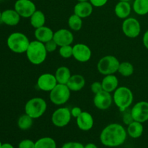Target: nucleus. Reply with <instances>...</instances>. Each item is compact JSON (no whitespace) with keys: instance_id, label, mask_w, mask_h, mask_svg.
I'll use <instances>...</instances> for the list:
<instances>
[{"instance_id":"6e6552de","label":"nucleus","mask_w":148,"mask_h":148,"mask_svg":"<svg viewBox=\"0 0 148 148\" xmlns=\"http://www.w3.org/2000/svg\"><path fill=\"white\" fill-rule=\"evenodd\" d=\"M72 117L70 110L66 107H62L57 108L52 114L51 121L55 127L62 128L69 124Z\"/></svg>"},{"instance_id":"7ed1b4c3","label":"nucleus","mask_w":148,"mask_h":148,"mask_svg":"<svg viewBox=\"0 0 148 148\" xmlns=\"http://www.w3.org/2000/svg\"><path fill=\"white\" fill-rule=\"evenodd\" d=\"M30 41L23 33L14 32L8 36L7 45L11 51L15 53H26Z\"/></svg>"},{"instance_id":"1a4fd4ad","label":"nucleus","mask_w":148,"mask_h":148,"mask_svg":"<svg viewBox=\"0 0 148 148\" xmlns=\"http://www.w3.org/2000/svg\"><path fill=\"white\" fill-rule=\"evenodd\" d=\"M122 31L127 37L135 38L141 33V25L138 20L134 17H127L122 23Z\"/></svg>"},{"instance_id":"6ab92c4d","label":"nucleus","mask_w":148,"mask_h":148,"mask_svg":"<svg viewBox=\"0 0 148 148\" xmlns=\"http://www.w3.org/2000/svg\"><path fill=\"white\" fill-rule=\"evenodd\" d=\"M54 33L50 27L47 26H42V27L36 28L35 30V37L36 39L41 43H46L49 40H52Z\"/></svg>"},{"instance_id":"ea45409f","label":"nucleus","mask_w":148,"mask_h":148,"mask_svg":"<svg viewBox=\"0 0 148 148\" xmlns=\"http://www.w3.org/2000/svg\"><path fill=\"white\" fill-rule=\"evenodd\" d=\"M84 148H98V147L94 143H88L84 146Z\"/></svg>"},{"instance_id":"aec40b11","label":"nucleus","mask_w":148,"mask_h":148,"mask_svg":"<svg viewBox=\"0 0 148 148\" xmlns=\"http://www.w3.org/2000/svg\"><path fill=\"white\" fill-rule=\"evenodd\" d=\"M132 12V6L129 1H119L115 6L114 12L117 17L125 20L130 15Z\"/></svg>"},{"instance_id":"cd10ccee","label":"nucleus","mask_w":148,"mask_h":148,"mask_svg":"<svg viewBox=\"0 0 148 148\" xmlns=\"http://www.w3.org/2000/svg\"><path fill=\"white\" fill-rule=\"evenodd\" d=\"M33 124V119L25 114L20 116L17 120V126L21 130H27L31 128Z\"/></svg>"},{"instance_id":"7c9ffc66","label":"nucleus","mask_w":148,"mask_h":148,"mask_svg":"<svg viewBox=\"0 0 148 148\" xmlns=\"http://www.w3.org/2000/svg\"><path fill=\"white\" fill-rule=\"evenodd\" d=\"M59 55L64 59H69L73 56V46L71 45L61 46L59 50Z\"/></svg>"},{"instance_id":"f257e3e1","label":"nucleus","mask_w":148,"mask_h":148,"mask_svg":"<svg viewBox=\"0 0 148 148\" xmlns=\"http://www.w3.org/2000/svg\"><path fill=\"white\" fill-rule=\"evenodd\" d=\"M127 136V130L122 125L113 123L108 124L102 130L100 134V140L106 147H116L125 143Z\"/></svg>"},{"instance_id":"4be33fe9","label":"nucleus","mask_w":148,"mask_h":148,"mask_svg":"<svg viewBox=\"0 0 148 148\" xmlns=\"http://www.w3.org/2000/svg\"><path fill=\"white\" fill-rule=\"evenodd\" d=\"M66 85L71 91L77 92L84 88L85 85V79L84 77L80 75H72Z\"/></svg>"},{"instance_id":"c9c22d12","label":"nucleus","mask_w":148,"mask_h":148,"mask_svg":"<svg viewBox=\"0 0 148 148\" xmlns=\"http://www.w3.org/2000/svg\"><path fill=\"white\" fill-rule=\"evenodd\" d=\"M83 145L77 142H69L63 145L62 148H84Z\"/></svg>"},{"instance_id":"a211bd4d","label":"nucleus","mask_w":148,"mask_h":148,"mask_svg":"<svg viewBox=\"0 0 148 148\" xmlns=\"http://www.w3.org/2000/svg\"><path fill=\"white\" fill-rule=\"evenodd\" d=\"M93 6L89 1H78L74 7V13L82 19L86 18L92 14Z\"/></svg>"},{"instance_id":"f8f14e48","label":"nucleus","mask_w":148,"mask_h":148,"mask_svg":"<svg viewBox=\"0 0 148 148\" xmlns=\"http://www.w3.org/2000/svg\"><path fill=\"white\" fill-rule=\"evenodd\" d=\"M57 81L54 75L50 73L42 74L37 80V86L40 90L50 92L57 85Z\"/></svg>"},{"instance_id":"9b49d317","label":"nucleus","mask_w":148,"mask_h":148,"mask_svg":"<svg viewBox=\"0 0 148 148\" xmlns=\"http://www.w3.org/2000/svg\"><path fill=\"white\" fill-rule=\"evenodd\" d=\"M134 121L145 123L148 121V102L140 101L134 104L131 109Z\"/></svg>"},{"instance_id":"a19ab883","label":"nucleus","mask_w":148,"mask_h":148,"mask_svg":"<svg viewBox=\"0 0 148 148\" xmlns=\"http://www.w3.org/2000/svg\"><path fill=\"white\" fill-rule=\"evenodd\" d=\"M1 148H14L12 145H11L10 143H4L1 145Z\"/></svg>"},{"instance_id":"dca6fc26","label":"nucleus","mask_w":148,"mask_h":148,"mask_svg":"<svg viewBox=\"0 0 148 148\" xmlns=\"http://www.w3.org/2000/svg\"><path fill=\"white\" fill-rule=\"evenodd\" d=\"M77 126L82 131H89L93 127L94 119L90 113L82 111L80 115L76 119Z\"/></svg>"},{"instance_id":"f704fd0d","label":"nucleus","mask_w":148,"mask_h":148,"mask_svg":"<svg viewBox=\"0 0 148 148\" xmlns=\"http://www.w3.org/2000/svg\"><path fill=\"white\" fill-rule=\"evenodd\" d=\"M90 89L91 91H92L95 95V94L98 93V92H100L101 91L103 90L102 84L100 82H94L91 85Z\"/></svg>"},{"instance_id":"37998d69","label":"nucleus","mask_w":148,"mask_h":148,"mask_svg":"<svg viewBox=\"0 0 148 148\" xmlns=\"http://www.w3.org/2000/svg\"><path fill=\"white\" fill-rule=\"evenodd\" d=\"M119 1H130V0H119Z\"/></svg>"},{"instance_id":"79ce46f5","label":"nucleus","mask_w":148,"mask_h":148,"mask_svg":"<svg viewBox=\"0 0 148 148\" xmlns=\"http://www.w3.org/2000/svg\"><path fill=\"white\" fill-rule=\"evenodd\" d=\"M78 1H89V0H77Z\"/></svg>"},{"instance_id":"423d86ee","label":"nucleus","mask_w":148,"mask_h":148,"mask_svg":"<svg viewBox=\"0 0 148 148\" xmlns=\"http://www.w3.org/2000/svg\"><path fill=\"white\" fill-rule=\"evenodd\" d=\"M119 64L120 62L116 56L108 55L100 59L97 64V68L101 75L106 76L108 75H114L116 72H118Z\"/></svg>"},{"instance_id":"39448f33","label":"nucleus","mask_w":148,"mask_h":148,"mask_svg":"<svg viewBox=\"0 0 148 148\" xmlns=\"http://www.w3.org/2000/svg\"><path fill=\"white\" fill-rule=\"evenodd\" d=\"M47 109V103L46 101L41 98H31L25 106V112L33 119L41 117Z\"/></svg>"},{"instance_id":"ddd939ff","label":"nucleus","mask_w":148,"mask_h":148,"mask_svg":"<svg viewBox=\"0 0 148 148\" xmlns=\"http://www.w3.org/2000/svg\"><path fill=\"white\" fill-rule=\"evenodd\" d=\"M92 56V51L88 46L84 43H77L73 46V57L77 62H87Z\"/></svg>"},{"instance_id":"a878e982","label":"nucleus","mask_w":148,"mask_h":148,"mask_svg":"<svg viewBox=\"0 0 148 148\" xmlns=\"http://www.w3.org/2000/svg\"><path fill=\"white\" fill-rule=\"evenodd\" d=\"M132 9L136 14L145 15L148 14V0H134Z\"/></svg>"},{"instance_id":"c756f323","label":"nucleus","mask_w":148,"mask_h":148,"mask_svg":"<svg viewBox=\"0 0 148 148\" xmlns=\"http://www.w3.org/2000/svg\"><path fill=\"white\" fill-rule=\"evenodd\" d=\"M134 66L129 62H120L118 72L124 77H130L134 73Z\"/></svg>"},{"instance_id":"4c0bfd02","label":"nucleus","mask_w":148,"mask_h":148,"mask_svg":"<svg viewBox=\"0 0 148 148\" xmlns=\"http://www.w3.org/2000/svg\"><path fill=\"white\" fill-rule=\"evenodd\" d=\"M71 114H72V117H75V118H77L79 115L81 114V113L82 112V109H81L79 107L75 106L72 108V109L71 110Z\"/></svg>"},{"instance_id":"b1692460","label":"nucleus","mask_w":148,"mask_h":148,"mask_svg":"<svg viewBox=\"0 0 148 148\" xmlns=\"http://www.w3.org/2000/svg\"><path fill=\"white\" fill-rule=\"evenodd\" d=\"M54 75L56 81H57V83L64 84V85H66L72 76L70 69L67 66H62L58 68Z\"/></svg>"},{"instance_id":"f03ea898","label":"nucleus","mask_w":148,"mask_h":148,"mask_svg":"<svg viewBox=\"0 0 148 148\" xmlns=\"http://www.w3.org/2000/svg\"><path fill=\"white\" fill-rule=\"evenodd\" d=\"M25 53L32 64L40 65L45 62L48 52L44 43L36 40L30 41Z\"/></svg>"},{"instance_id":"4468645a","label":"nucleus","mask_w":148,"mask_h":148,"mask_svg":"<svg viewBox=\"0 0 148 148\" xmlns=\"http://www.w3.org/2000/svg\"><path fill=\"white\" fill-rule=\"evenodd\" d=\"M111 93L105 90L95 94L93 98L94 106L99 110H107L111 107L113 102Z\"/></svg>"},{"instance_id":"0eeeda50","label":"nucleus","mask_w":148,"mask_h":148,"mask_svg":"<svg viewBox=\"0 0 148 148\" xmlns=\"http://www.w3.org/2000/svg\"><path fill=\"white\" fill-rule=\"evenodd\" d=\"M71 90L66 85L58 83L51 91L49 98L52 103L56 106H62L66 103L70 98Z\"/></svg>"},{"instance_id":"f3484780","label":"nucleus","mask_w":148,"mask_h":148,"mask_svg":"<svg viewBox=\"0 0 148 148\" xmlns=\"http://www.w3.org/2000/svg\"><path fill=\"white\" fill-rule=\"evenodd\" d=\"M20 16L16 10L8 9L1 12L0 21L4 24L9 26H15L19 24L20 21Z\"/></svg>"},{"instance_id":"c03bdc74","label":"nucleus","mask_w":148,"mask_h":148,"mask_svg":"<svg viewBox=\"0 0 148 148\" xmlns=\"http://www.w3.org/2000/svg\"><path fill=\"white\" fill-rule=\"evenodd\" d=\"M1 145H2V143H1V141H0V148L1 147Z\"/></svg>"},{"instance_id":"393cba45","label":"nucleus","mask_w":148,"mask_h":148,"mask_svg":"<svg viewBox=\"0 0 148 148\" xmlns=\"http://www.w3.org/2000/svg\"><path fill=\"white\" fill-rule=\"evenodd\" d=\"M30 22L32 27H34L35 29L38 28V27L45 25L46 16L42 11L36 10L30 17Z\"/></svg>"},{"instance_id":"e433bc0d","label":"nucleus","mask_w":148,"mask_h":148,"mask_svg":"<svg viewBox=\"0 0 148 148\" xmlns=\"http://www.w3.org/2000/svg\"><path fill=\"white\" fill-rule=\"evenodd\" d=\"M108 0H89L92 5L95 7H102L106 4Z\"/></svg>"},{"instance_id":"473e14b6","label":"nucleus","mask_w":148,"mask_h":148,"mask_svg":"<svg viewBox=\"0 0 148 148\" xmlns=\"http://www.w3.org/2000/svg\"><path fill=\"white\" fill-rule=\"evenodd\" d=\"M44 45L48 53H51V52L55 51L58 47V45L56 44V43L53 40V39L49 40V41L46 42V43H45Z\"/></svg>"},{"instance_id":"20e7f679","label":"nucleus","mask_w":148,"mask_h":148,"mask_svg":"<svg viewBox=\"0 0 148 148\" xmlns=\"http://www.w3.org/2000/svg\"><path fill=\"white\" fill-rule=\"evenodd\" d=\"M133 100L134 95L132 91L129 88L121 86L114 91L113 101L121 112H124L131 106Z\"/></svg>"},{"instance_id":"58836bf2","label":"nucleus","mask_w":148,"mask_h":148,"mask_svg":"<svg viewBox=\"0 0 148 148\" xmlns=\"http://www.w3.org/2000/svg\"><path fill=\"white\" fill-rule=\"evenodd\" d=\"M143 42L145 47L147 49H148V30L147 31H145V33L144 35H143Z\"/></svg>"},{"instance_id":"a18cd8bd","label":"nucleus","mask_w":148,"mask_h":148,"mask_svg":"<svg viewBox=\"0 0 148 148\" xmlns=\"http://www.w3.org/2000/svg\"><path fill=\"white\" fill-rule=\"evenodd\" d=\"M1 12L0 11V20H1Z\"/></svg>"},{"instance_id":"bb28decb","label":"nucleus","mask_w":148,"mask_h":148,"mask_svg":"<svg viewBox=\"0 0 148 148\" xmlns=\"http://www.w3.org/2000/svg\"><path fill=\"white\" fill-rule=\"evenodd\" d=\"M35 148H56V143L51 137H42L35 142Z\"/></svg>"},{"instance_id":"2f4dec72","label":"nucleus","mask_w":148,"mask_h":148,"mask_svg":"<svg viewBox=\"0 0 148 148\" xmlns=\"http://www.w3.org/2000/svg\"><path fill=\"white\" fill-rule=\"evenodd\" d=\"M123 113H124L122 116L123 122H124V124L128 126L129 124H131V123L134 121L132 116L131 110H129V108H127V109L126 110V111H124Z\"/></svg>"},{"instance_id":"c85d7f7f","label":"nucleus","mask_w":148,"mask_h":148,"mask_svg":"<svg viewBox=\"0 0 148 148\" xmlns=\"http://www.w3.org/2000/svg\"><path fill=\"white\" fill-rule=\"evenodd\" d=\"M68 25L71 30L79 31L82 27V19L74 13L68 19Z\"/></svg>"},{"instance_id":"2eb2a0df","label":"nucleus","mask_w":148,"mask_h":148,"mask_svg":"<svg viewBox=\"0 0 148 148\" xmlns=\"http://www.w3.org/2000/svg\"><path fill=\"white\" fill-rule=\"evenodd\" d=\"M53 40L59 47L68 46L73 43L74 35L70 30L67 29H59L53 34Z\"/></svg>"},{"instance_id":"5701e85b","label":"nucleus","mask_w":148,"mask_h":148,"mask_svg":"<svg viewBox=\"0 0 148 148\" xmlns=\"http://www.w3.org/2000/svg\"><path fill=\"white\" fill-rule=\"evenodd\" d=\"M127 134L133 139L140 138L144 132V127L143 123L133 121L131 124L127 126Z\"/></svg>"},{"instance_id":"72a5a7b5","label":"nucleus","mask_w":148,"mask_h":148,"mask_svg":"<svg viewBox=\"0 0 148 148\" xmlns=\"http://www.w3.org/2000/svg\"><path fill=\"white\" fill-rule=\"evenodd\" d=\"M18 148H35V143L31 140H23L19 143Z\"/></svg>"},{"instance_id":"412c9836","label":"nucleus","mask_w":148,"mask_h":148,"mask_svg":"<svg viewBox=\"0 0 148 148\" xmlns=\"http://www.w3.org/2000/svg\"><path fill=\"white\" fill-rule=\"evenodd\" d=\"M101 84L103 90L111 93L119 88V79L114 75H106L105 77L103 79Z\"/></svg>"},{"instance_id":"9d476101","label":"nucleus","mask_w":148,"mask_h":148,"mask_svg":"<svg viewBox=\"0 0 148 148\" xmlns=\"http://www.w3.org/2000/svg\"><path fill=\"white\" fill-rule=\"evenodd\" d=\"M14 9L23 18H30L37 10L36 4L31 0H17L14 3Z\"/></svg>"}]
</instances>
